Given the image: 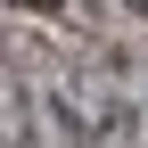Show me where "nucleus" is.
Instances as JSON below:
<instances>
[{"label": "nucleus", "mask_w": 148, "mask_h": 148, "mask_svg": "<svg viewBox=\"0 0 148 148\" xmlns=\"http://www.w3.org/2000/svg\"><path fill=\"white\" fill-rule=\"evenodd\" d=\"M16 8H58V0H16Z\"/></svg>", "instance_id": "1"}]
</instances>
